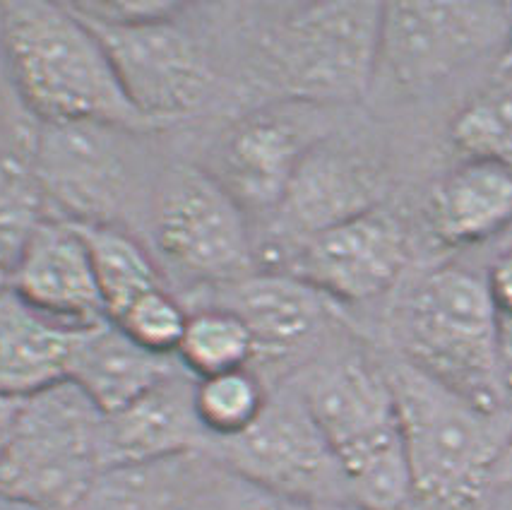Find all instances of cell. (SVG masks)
Segmentation results:
<instances>
[{"label":"cell","instance_id":"cell-1","mask_svg":"<svg viewBox=\"0 0 512 510\" xmlns=\"http://www.w3.org/2000/svg\"><path fill=\"white\" fill-rule=\"evenodd\" d=\"M0 56L39 126L154 130L125 97L97 32L68 3H0Z\"/></svg>","mask_w":512,"mask_h":510},{"label":"cell","instance_id":"cell-2","mask_svg":"<svg viewBox=\"0 0 512 510\" xmlns=\"http://www.w3.org/2000/svg\"><path fill=\"white\" fill-rule=\"evenodd\" d=\"M289 381L330 443L349 501L368 510L407 508L412 470L383 361L363 352L320 354Z\"/></svg>","mask_w":512,"mask_h":510},{"label":"cell","instance_id":"cell-3","mask_svg":"<svg viewBox=\"0 0 512 510\" xmlns=\"http://www.w3.org/2000/svg\"><path fill=\"white\" fill-rule=\"evenodd\" d=\"M383 366L395 395L414 501L436 510H479L512 436V409L476 407L395 354Z\"/></svg>","mask_w":512,"mask_h":510},{"label":"cell","instance_id":"cell-4","mask_svg":"<svg viewBox=\"0 0 512 510\" xmlns=\"http://www.w3.org/2000/svg\"><path fill=\"white\" fill-rule=\"evenodd\" d=\"M395 357L488 412L505 405L498 371V311L484 272L440 265L402 299Z\"/></svg>","mask_w":512,"mask_h":510},{"label":"cell","instance_id":"cell-5","mask_svg":"<svg viewBox=\"0 0 512 510\" xmlns=\"http://www.w3.org/2000/svg\"><path fill=\"white\" fill-rule=\"evenodd\" d=\"M260 63L279 102L356 104L378 80L383 3H299L275 10Z\"/></svg>","mask_w":512,"mask_h":510},{"label":"cell","instance_id":"cell-6","mask_svg":"<svg viewBox=\"0 0 512 510\" xmlns=\"http://www.w3.org/2000/svg\"><path fill=\"white\" fill-rule=\"evenodd\" d=\"M104 414L75 383L27 397L8 453L0 494L53 510H80L104 474Z\"/></svg>","mask_w":512,"mask_h":510},{"label":"cell","instance_id":"cell-7","mask_svg":"<svg viewBox=\"0 0 512 510\" xmlns=\"http://www.w3.org/2000/svg\"><path fill=\"white\" fill-rule=\"evenodd\" d=\"M152 239L159 263L202 292L260 270L248 212L202 166L176 164L159 179Z\"/></svg>","mask_w":512,"mask_h":510},{"label":"cell","instance_id":"cell-8","mask_svg":"<svg viewBox=\"0 0 512 510\" xmlns=\"http://www.w3.org/2000/svg\"><path fill=\"white\" fill-rule=\"evenodd\" d=\"M510 27L512 3H383L378 75L431 92L484 58L503 61Z\"/></svg>","mask_w":512,"mask_h":510},{"label":"cell","instance_id":"cell-9","mask_svg":"<svg viewBox=\"0 0 512 510\" xmlns=\"http://www.w3.org/2000/svg\"><path fill=\"white\" fill-rule=\"evenodd\" d=\"M205 455L231 477L270 494L308 506L349 501L335 453L291 381L270 390L263 414L248 431L210 443Z\"/></svg>","mask_w":512,"mask_h":510},{"label":"cell","instance_id":"cell-10","mask_svg":"<svg viewBox=\"0 0 512 510\" xmlns=\"http://www.w3.org/2000/svg\"><path fill=\"white\" fill-rule=\"evenodd\" d=\"M178 17L125 27L85 20L109 53L125 97L154 130L200 114L217 87L205 44Z\"/></svg>","mask_w":512,"mask_h":510},{"label":"cell","instance_id":"cell-11","mask_svg":"<svg viewBox=\"0 0 512 510\" xmlns=\"http://www.w3.org/2000/svg\"><path fill=\"white\" fill-rule=\"evenodd\" d=\"M205 304H222L243 318L255 342L253 369L267 383H287L335 337L342 306L284 270H255L226 287L205 292Z\"/></svg>","mask_w":512,"mask_h":510},{"label":"cell","instance_id":"cell-12","mask_svg":"<svg viewBox=\"0 0 512 510\" xmlns=\"http://www.w3.org/2000/svg\"><path fill=\"white\" fill-rule=\"evenodd\" d=\"M128 130L99 123L39 126L34 166L49 215L77 224H121L130 200Z\"/></svg>","mask_w":512,"mask_h":510},{"label":"cell","instance_id":"cell-13","mask_svg":"<svg viewBox=\"0 0 512 510\" xmlns=\"http://www.w3.org/2000/svg\"><path fill=\"white\" fill-rule=\"evenodd\" d=\"M409 260L412 246L402 219L380 205L301 241L277 270L291 272L344 308L390 294Z\"/></svg>","mask_w":512,"mask_h":510},{"label":"cell","instance_id":"cell-14","mask_svg":"<svg viewBox=\"0 0 512 510\" xmlns=\"http://www.w3.org/2000/svg\"><path fill=\"white\" fill-rule=\"evenodd\" d=\"M388 188V169L371 147L325 133L301 159L282 205L270 217L272 239L287 255L320 231L385 205Z\"/></svg>","mask_w":512,"mask_h":510},{"label":"cell","instance_id":"cell-15","mask_svg":"<svg viewBox=\"0 0 512 510\" xmlns=\"http://www.w3.org/2000/svg\"><path fill=\"white\" fill-rule=\"evenodd\" d=\"M320 106L282 102L236 118L214 147L207 171L248 217H272L306 152L323 138L311 121Z\"/></svg>","mask_w":512,"mask_h":510},{"label":"cell","instance_id":"cell-16","mask_svg":"<svg viewBox=\"0 0 512 510\" xmlns=\"http://www.w3.org/2000/svg\"><path fill=\"white\" fill-rule=\"evenodd\" d=\"M207 448L210 438L195 412V378L186 369L171 373L128 407L104 414V472L205 455Z\"/></svg>","mask_w":512,"mask_h":510},{"label":"cell","instance_id":"cell-17","mask_svg":"<svg viewBox=\"0 0 512 510\" xmlns=\"http://www.w3.org/2000/svg\"><path fill=\"white\" fill-rule=\"evenodd\" d=\"M10 289L75 328H94L109 320L85 239L68 219L49 215L41 222L13 268Z\"/></svg>","mask_w":512,"mask_h":510},{"label":"cell","instance_id":"cell-18","mask_svg":"<svg viewBox=\"0 0 512 510\" xmlns=\"http://www.w3.org/2000/svg\"><path fill=\"white\" fill-rule=\"evenodd\" d=\"M85 330L39 311L13 289L0 294V393L27 400L70 381Z\"/></svg>","mask_w":512,"mask_h":510},{"label":"cell","instance_id":"cell-19","mask_svg":"<svg viewBox=\"0 0 512 510\" xmlns=\"http://www.w3.org/2000/svg\"><path fill=\"white\" fill-rule=\"evenodd\" d=\"M431 234L452 248L479 246L512 227V169L462 159L428 195Z\"/></svg>","mask_w":512,"mask_h":510},{"label":"cell","instance_id":"cell-20","mask_svg":"<svg viewBox=\"0 0 512 510\" xmlns=\"http://www.w3.org/2000/svg\"><path fill=\"white\" fill-rule=\"evenodd\" d=\"M178 369L183 366L176 357L147 352L106 320L80 337L70 383H75L101 414H113L150 393Z\"/></svg>","mask_w":512,"mask_h":510},{"label":"cell","instance_id":"cell-21","mask_svg":"<svg viewBox=\"0 0 512 510\" xmlns=\"http://www.w3.org/2000/svg\"><path fill=\"white\" fill-rule=\"evenodd\" d=\"M73 224L85 239L106 318L111 323L140 294L162 287V265L123 224Z\"/></svg>","mask_w":512,"mask_h":510},{"label":"cell","instance_id":"cell-22","mask_svg":"<svg viewBox=\"0 0 512 510\" xmlns=\"http://www.w3.org/2000/svg\"><path fill=\"white\" fill-rule=\"evenodd\" d=\"M34 133H20L13 147L0 152V265L10 275L49 217V203L34 166Z\"/></svg>","mask_w":512,"mask_h":510},{"label":"cell","instance_id":"cell-23","mask_svg":"<svg viewBox=\"0 0 512 510\" xmlns=\"http://www.w3.org/2000/svg\"><path fill=\"white\" fill-rule=\"evenodd\" d=\"M448 138L462 159L512 169V63H500L491 80L462 104Z\"/></svg>","mask_w":512,"mask_h":510},{"label":"cell","instance_id":"cell-24","mask_svg":"<svg viewBox=\"0 0 512 510\" xmlns=\"http://www.w3.org/2000/svg\"><path fill=\"white\" fill-rule=\"evenodd\" d=\"M176 359L198 381L219 373L250 369L255 359V342L248 325L231 308L200 304L190 308Z\"/></svg>","mask_w":512,"mask_h":510},{"label":"cell","instance_id":"cell-25","mask_svg":"<svg viewBox=\"0 0 512 510\" xmlns=\"http://www.w3.org/2000/svg\"><path fill=\"white\" fill-rule=\"evenodd\" d=\"M190 458L104 472L80 510H190Z\"/></svg>","mask_w":512,"mask_h":510},{"label":"cell","instance_id":"cell-26","mask_svg":"<svg viewBox=\"0 0 512 510\" xmlns=\"http://www.w3.org/2000/svg\"><path fill=\"white\" fill-rule=\"evenodd\" d=\"M270 400V385L253 369H238L195 381V412L210 443L241 436Z\"/></svg>","mask_w":512,"mask_h":510},{"label":"cell","instance_id":"cell-27","mask_svg":"<svg viewBox=\"0 0 512 510\" xmlns=\"http://www.w3.org/2000/svg\"><path fill=\"white\" fill-rule=\"evenodd\" d=\"M188 316L190 308L162 284L140 294L113 320V325L147 352L159 354V357H176Z\"/></svg>","mask_w":512,"mask_h":510},{"label":"cell","instance_id":"cell-28","mask_svg":"<svg viewBox=\"0 0 512 510\" xmlns=\"http://www.w3.org/2000/svg\"><path fill=\"white\" fill-rule=\"evenodd\" d=\"M82 20L92 25L125 27L140 22L169 20L186 10V5L169 3V0H87V3H68Z\"/></svg>","mask_w":512,"mask_h":510},{"label":"cell","instance_id":"cell-29","mask_svg":"<svg viewBox=\"0 0 512 510\" xmlns=\"http://www.w3.org/2000/svg\"><path fill=\"white\" fill-rule=\"evenodd\" d=\"M484 277L498 316L512 318V246L491 260Z\"/></svg>","mask_w":512,"mask_h":510},{"label":"cell","instance_id":"cell-30","mask_svg":"<svg viewBox=\"0 0 512 510\" xmlns=\"http://www.w3.org/2000/svg\"><path fill=\"white\" fill-rule=\"evenodd\" d=\"M236 482H238V491L236 496L231 498L229 510H313V506H308V503L303 501L270 494V491L241 482V479H236Z\"/></svg>","mask_w":512,"mask_h":510},{"label":"cell","instance_id":"cell-31","mask_svg":"<svg viewBox=\"0 0 512 510\" xmlns=\"http://www.w3.org/2000/svg\"><path fill=\"white\" fill-rule=\"evenodd\" d=\"M498 371L505 405L512 409V318L498 316Z\"/></svg>","mask_w":512,"mask_h":510},{"label":"cell","instance_id":"cell-32","mask_svg":"<svg viewBox=\"0 0 512 510\" xmlns=\"http://www.w3.org/2000/svg\"><path fill=\"white\" fill-rule=\"evenodd\" d=\"M22 405H25V400H20V397L0 393V462H3L5 453H8L10 443H13L15 438Z\"/></svg>","mask_w":512,"mask_h":510},{"label":"cell","instance_id":"cell-33","mask_svg":"<svg viewBox=\"0 0 512 510\" xmlns=\"http://www.w3.org/2000/svg\"><path fill=\"white\" fill-rule=\"evenodd\" d=\"M505 486H512V436L505 443L496 462V470H493V489H505Z\"/></svg>","mask_w":512,"mask_h":510},{"label":"cell","instance_id":"cell-34","mask_svg":"<svg viewBox=\"0 0 512 510\" xmlns=\"http://www.w3.org/2000/svg\"><path fill=\"white\" fill-rule=\"evenodd\" d=\"M0 510H53V508H46V506H39V503L22 501V498L0 494Z\"/></svg>","mask_w":512,"mask_h":510},{"label":"cell","instance_id":"cell-35","mask_svg":"<svg viewBox=\"0 0 512 510\" xmlns=\"http://www.w3.org/2000/svg\"><path fill=\"white\" fill-rule=\"evenodd\" d=\"M313 510H368V508H363L354 501H327V503H318V506H313Z\"/></svg>","mask_w":512,"mask_h":510},{"label":"cell","instance_id":"cell-36","mask_svg":"<svg viewBox=\"0 0 512 510\" xmlns=\"http://www.w3.org/2000/svg\"><path fill=\"white\" fill-rule=\"evenodd\" d=\"M8 289H10V272L0 265V294L8 292Z\"/></svg>","mask_w":512,"mask_h":510},{"label":"cell","instance_id":"cell-37","mask_svg":"<svg viewBox=\"0 0 512 510\" xmlns=\"http://www.w3.org/2000/svg\"><path fill=\"white\" fill-rule=\"evenodd\" d=\"M500 63H512V27H510V39H508V49H505V56H503V61ZM498 63V65H500Z\"/></svg>","mask_w":512,"mask_h":510},{"label":"cell","instance_id":"cell-38","mask_svg":"<svg viewBox=\"0 0 512 510\" xmlns=\"http://www.w3.org/2000/svg\"><path fill=\"white\" fill-rule=\"evenodd\" d=\"M0 123H3V94H0Z\"/></svg>","mask_w":512,"mask_h":510}]
</instances>
